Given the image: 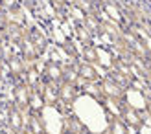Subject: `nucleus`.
<instances>
[{"instance_id": "obj_1", "label": "nucleus", "mask_w": 151, "mask_h": 134, "mask_svg": "<svg viewBox=\"0 0 151 134\" xmlns=\"http://www.w3.org/2000/svg\"><path fill=\"white\" fill-rule=\"evenodd\" d=\"M61 105L57 107H44L41 118L44 123V129H46V134H61L65 130V114L61 108Z\"/></svg>"}, {"instance_id": "obj_2", "label": "nucleus", "mask_w": 151, "mask_h": 134, "mask_svg": "<svg viewBox=\"0 0 151 134\" xmlns=\"http://www.w3.org/2000/svg\"><path fill=\"white\" fill-rule=\"evenodd\" d=\"M29 92L32 88H28L24 81H17L11 88V103L24 114H28V105H29Z\"/></svg>"}, {"instance_id": "obj_3", "label": "nucleus", "mask_w": 151, "mask_h": 134, "mask_svg": "<svg viewBox=\"0 0 151 134\" xmlns=\"http://www.w3.org/2000/svg\"><path fill=\"white\" fill-rule=\"evenodd\" d=\"M24 127H26V114L22 112V110H19L13 103H9V105H7L6 129L9 130V132L20 134V132H24Z\"/></svg>"}, {"instance_id": "obj_4", "label": "nucleus", "mask_w": 151, "mask_h": 134, "mask_svg": "<svg viewBox=\"0 0 151 134\" xmlns=\"http://www.w3.org/2000/svg\"><path fill=\"white\" fill-rule=\"evenodd\" d=\"M26 33H28V28L17 24V22L4 20V24L0 26V35L6 42H20L26 37Z\"/></svg>"}, {"instance_id": "obj_5", "label": "nucleus", "mask_w": 151, "mask_h": 134, "mask_svg": "<svg viewBox=\"0 0 151 134\" xmlns=\"http://www.w3.org/2000/svg\"><path fill=\"white\" fill-rule=\"evenodd\" d=\"M57 94H59V105L65 107L66 110H70V107L76 103V99L79 98V86L74 83H66L63 81L61 85L57 86Z\"/></svg>"}, {"instance_id": "obj_6", "label": "nucleus", "mask_w": 151, "mask_h": 134, "mask_svg": "<svg viewBox=\"0 0 151 134\" xmlns=\"http://www.w3.org/2000/svg\"><path fill=\"white\" fill-rule=\"evenodd\" d=\"M149 98L151 96H147V90L142 92V90H138V88H134V86H129V88H125L124 103L133 107V108H137V110H144Z\"/></svg>"}, {"instance_id": "obj_7", "label": "nucleus", "mask_w": 151, "mask_h": 134, "mask_svg": "<svg viewBox=\"0 0 151 134\" xmlns=\"http://www.w3.org/2000/svg\"><path fill=\"white\" fill-rule=\"evenodd\" d=\"M120 120L129 127V130H134V132L144 125V121H142V118H140V110L125 105L124 101H122V110H120Z\"/></svg>"}, {"instance_id": "obj_8", "label": "nucleus", "mask_w": 151, "mask_h": 134, "mask_svg": "<svg viewBox=\"0 0 151 134\" xmlns=\"http://www.w3.org/2000/svg\"><path fill=\"white\" fill-rule=\"evenodd\" d=\"M103 76L100 73L98 66L92 64V63H83L79 61L78 63V79H79V85L83 83H98Z\"/></svg>"}, {"instance_id": "obj_9", "label": "nucleus", "mask_w": 151, "mask_h": 134, "mask_svg": "<svg viewBox=\"0 0 151 134\" xmlns=\"http://www.w3.org/2000/svg\"><path fill=\"white\" fill-rule=\"evenodd\" d=\"M28 37H29V41L35 44V48L39 50L41 55H44L48 51V48H50V39H48V35L44 33V29L41 26L28 28Z\"/></svg>"}, {"instance_id": "obj_10", "label": "nucleus", "mask_w": 151, "mask_h": 134, "mask_svg": "<svg viewBox=\"0 0 151 134\" xmlns=\"http://www.w3.org/2000/svg\"><path fill=\"white\" fill-rule=\"evenodd\" d=\"M42 79L46 81V83L61 85L63 83V64L48 59V61L44 63V66H42Z\"/></svg>"}, {"instance_id": "obj_11", "label": "nucleus", "mask_w": 151, "mask_h": 134, "mask_svg": "<svg viewBox=\"0 0 151 134\" xmlns=\"http://www.w3.org/2000/svg\"><path fill=\"white\" fill-rule=\"evenodd\" d=\"M100 88H101V96H103V99L124 101L125 90H124V88H120L118 85H114L111 79H107V77H101V79H100Z\"/></svg>"}, {"instance_id": "obj_12", "label": "nucleus", "mask_w": 151, "mask_h": 134, "mask_svg": "<svg viewBox=\"0 0 151 134\" xmlns=\"http://www.w3.org/2000/svg\"><path fill=\"white\" fill-rule=\"evenodd\" d=\"M19 51H20V57L24 59L26 63H35L39 61V59H42V55L39 53V50L35 48V44L29 41V37L26 33V37L19 42Z\"/></svg>"}, {"instance_id": "obj_13", "label": "nucleus", "mask_w": 151, "mask_h": 134, "mask_svg": "<svg viewBox=\"0 0 151 134\" xmlns=\"http://www.w3.org/2000/svg\"><path fill=\"white\" fill-rule=\"evenodd\" d=\"M57 86L55 83H46V81H42L41 85V96L44 99V105L46 107H57L59 105V94H57Z\"/></svg>"}, {"instance_id": "obj_14", "label": "nucleus", "mask_w": 151, "mask_h": 134, "mask_svg": "<svg viewBox=\"0 0 151 134\" xmlns=\"http://www.w3.org/2000/svg\"><path fill=\"white\" fill-rule=\"evenodd\" d=\"M26 64H28V63H26L20 55H13V57H9V59L6 61V66H7V70H9V76L15 79V83L22 79V76H24V70H26Z\"/></svg>"}, {"instance_id": "obj_15", "label": "nucleus", "mask_w": 151, "mask_h": 134, "mask_svg": "<svg viewBox=\"0 0 151 134\" xmlns=\"http://www.w3.org/2000/svg\"><path fill=\"white\" fill-rule=\"evenodd\" d=\"M24 130L28 134H46V129H44L41 114L28 112L26 114V127H24Z\"/></svg>"}, {"instance_id": "obj_16", "label": "nucleus", "mask_w": 151, "mask_h": 134, "mask_svg": "<svg viewBox=\"0 0 151 134\" xmlns=\"http://www.w3.org/2000/svg\"><path fill=\"white\" fill-rule=\"evenodd\" d=\"M105 134H131V130L120 120V116H109V123H107V129H105Z\"/></svg>"}, {"instance_id": "obj_17", "label": "nucleus", "mask_w": 151, "mask_h": 134, "mask_svg": "<svg viewBox=\"0 0 151 134\" xmlns=\"http://www.w3.org/2000/svg\"><path fill=\"white\" fill-rule=\"evenodd\" d=\"M46 107L44 105V99L41 96V90H32L29 92V105H28V112H33V114H41L42 108Z\"/></svg>"}, {"instance_id": "obj_18", "label": "nucleus", "mask_w": 151, "mask_h": 134, "mask_svg": "<svg viewBox=\"0 0 151 134\" xmlns=\"http://www.w3.org/2000/svg\"><path fill=\"white\" fill-rule=\"evenodd\" d=\"M103 77H107V79H111L114 85H118L120 88H129L131 86V79L127 77V76H124L122 72H118V70H114V68H111V70H107L105 72V76Z\"/></svg>"}, {"instance_id": "obj_19", "label": "nucleus", "mask_w": 151, "mask_h": 134, "mask_svg": "<svg viewBox=\"0 0 151 134\" xmlns=\"http://www.w3.org/2000/svg\"><path fill=\"white\" fill-rule=\"evenodd\" d=\"M79 92L83 96H88L96 101H103V96H101V88H100V81L98 83H83L79 85Z\"/></svg>"}, {"instance_id": "obj_20", "label": "nucleus", "mask_w": 151, "mask_h": 134, "mask_svg": "<svg viewBox=\"0 0 151 134\" xmlns=\"http://www.w3.org/2000/svg\"><path fill=\"white\" fill-rule=\"evenodd\" d=\"M79 61L96 64V61H98L96 44H88V46H81V51H79Z\"/></svg>"}, {"instance_id": "obj_21", "label": "nucleus", "mask_w": 151, "mask_h": 134, "mask_svg": "<svg viewBox=\"0 0 151 134\" xmlns=\"http://www.w3.org/2000/svg\"><path fill=\"white\" fill-rule=\"evenodd\" d=\"M19 6H20L19 0H0V9L4 11V15L9 13V11H13V9H17Z\"/></svg>"}, {"instance_id": "obj_22", "label": "nucleus", "mask_w": 151, "mask_h": 134, "mask_svg": "<svg viewBox=\"0 0 151 134\" xmlns=\"http://www.w3.org/2000/svg\"><path fill=\"white\" fill-rule=\"evenodd\" d=\"M50 4H52V7H54L57 13H65L66 9H68V6H70L68 0H50Z\"/></svg>"}, {"instance_id": "obj_23", "label": "nucleus", "mask_w": 151, "mask_h": 134, "mask_svg": "<svg viewBox=\"0 0 151 134\" xmlns=\"http://www.w3.org/2000/svg\"><path fill=\"white\" fill-rule=\"evenodd\" d=\"M19 4L22 6V9H33V7L37 6V0H19Z\"/></svg>"}, {"instance_id": "obj_24", "label": "nucleus", "mask_w": 151, "mask_h": 134, "mask_svg": "<svg viewBox=\"0 0 151 134\" xmlns=\"http://www.w3.org/2000/svg\"><path fill=\"white\" fill-rule=\"evenodd\" d=\"M137 134H151V125H142V127L137 130Z\"/></svg>"}, {"instance_id": "obj_25", "label": "nucleus", "mask_w": 151, "mask_h": 134, "mask_svg": "<svg viewBox=\"0 0 151 134\" xmlns=\"http://www.w3.org/2000/svg\"><path fill=\"white\" fill-rule=\"evenodd\" d=\"M4 73H6V70H4V61H0V86H2V83H4Z\"/></svg>"}, {"instance_id": "obj_26", "label": "nucleus", "mask_w": 151, "mask_h": 134, "mask_svg": "<svg viewBox=\"0 0 151 134\" xmlns=\"http://www.w3.org/2000/svg\"><path fill=\"white\" fill-rule=\"evenodd\" d=\"M4 59V39H2V35H0V61Z\"/></svg>"}, {"instance_id": "obj_27", "label": "nucleus", "mask_w": 151, "mask_h": 134, "mask_svg": "<svg viewBox=\"0 0 151 134\" xmlns=\"http://www.w3.org/2000/svg\"><path fill=\"white\" fill-rule=\"evenodd\" d=\"M61 134H79V132H74V130H66V129H65Z\"/></svg>"}, {"instance_id": "obj_28", "label": "nucleus", "mask_w": 151, "mask_h": 134, "mask_svg": "<svg viewBox=\"0 0 151 134\" xmlns=\"http://www.w3.org/2000/svg\"><path fill=\"white\" fill-rule=\"evenodd\" d=\"M6 134H15V132H9V130H7V129H6Z\"/></svg>"}, {"instance_id": "obj_29", "label": "nucleus", "mask_w": 151, "mask_h": 134, "mask_svg": "<svg viewBox=\"0 0 151 134\" xmlns=\"http://www.w3.org/2000/svg\"><path fill=\"white\" fill-rule=\"evenodd\" d=\"M20 134H28V132H26V130H24V132H20Z\"/></svg>"}, {"instance_id": "obj_30", "label": "nucleus", "mask_w": 151, "mask_h": 134, "mask_svg": "<svg viewBox=\"0 0 151 134\" xmlns=\"http://www.w3.org/2000/svg\"><path fill=\"white\" fill-rule=\"evenodd\" d=\"M103 134H105V132H103Z\"/></svg>"}]
</instances>
